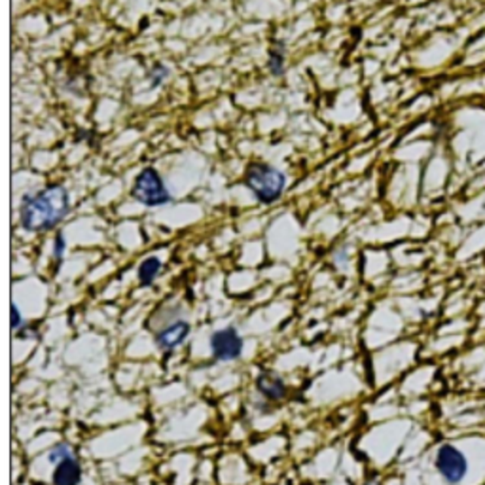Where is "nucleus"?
Segmentation results:
<instances>
[{"label": "nucleus", "mask_w": 485, "mask_h": 485, "mask_svg": "<svg viewBox=\"0 0 485 485\" xmlns=\"http://www.w3.org/2000/svg\"><path fill=\"white\" fill-rule=\"evenodd\" d=\"M167 79V69L165 67H162V65H158L156 69H154L152 72H150V82H152V88H158L163 80Z\"/></svg>", "instance_id": "f8f14e48"}, {"label": "nucleus", "mask_w": 485, "mask_h": 485, "mask_svg": "<svg viewBox=\"0 0 485 485\" xmlns=\"http://www.w3.org/2000/svg\"><path fill=\"white\" fill-rule=\"evenodd\" d=\"M12 328H14V332H22V330L25 328V321L22 317V312H19L15 303L12 305Z\"/></svg>", "instance_id": "ddd939ff"}, {"label": "nucleus", "mask_w": 485, "mask_h": 485, "mask_svg": "<svg viewBox=\"0 0 485 485\" xmlns=\"http://www.w3.org/2000/svg\"><path fill=\"white\" fill-rule=\"evenodd\" d=\"M243 336L236 326H226L210 334L209 347L210 355L220 362H231L238 360L243 355Z\"/></svg>", "instance_id": "20e7f679"}, {"label": "nucleus", "mask_w": 485, "mask_h": 485, "mask_svg": "<svg viewBox=\"0 0 485 485\" xmlns=\"http://www.w3.org/2000/svg\"><path fill=\"white\" fill-rule=\"evenodd\" d=\"M284 55L286 48L283 42H277L269 51V70L274 74H283L284 70Z\"/></svg>", "instance_id": "9d476101"}, {"label": "nucleus", "mask_w": 485, "mask_h": 485, "mask_svg": "<svg viewBox=\"0 0 485 485\" xmlns=\"http://www.w3.org/2000/svg\"><path fill=\"white\" fill-rule=\"evenodd\" d=\"M133 198L145 207H162L171 201V191L167 190L160 173L154 167H146L135 179Z\"/></svg>", "instance_id": "7ed1b4c3"}, {"label": "nucleus", "mask_w": 485, "mask_h": 485, "mask_svg": "<svg viewBox=\"0 0 485 485\" xmlns=\"http://www.w3.org/2000/svg\"><path fill=\"white\" fill-rule=\"evenodd\" d=\"M366 485H372V483H366Z\"/></svg>", "instance_id": "2eb2a0df"}, {"label": "nucleus", "mask_w": 485, "mask_h": 485, "mask_svg": "<svg viewBox=\"0 0 485 485\" xmlns=\"http://www.w3.org/2000/svg\"><path fill=\"white\" fill-rule=\"evenodd\" d=\"M245 184L252 193H255V198L260 203L269 205L283 196L286 179H284V174L275 167L266 165V163H255L248 167L245 174Z\"/></svg>", "instance_id": "f03ea898"}, {"label": "nucleus", "mask_w": 485, "mask_h": 485, "mask_svg": "<svg viewBox=\"0 0 485 485\" xmlns=\"http://www.w3.org/2000/svg\"><path fill=\"white\" fill-rule=\"evenodd\" d=\"M190 336V324L184 319H173L154 332V343L162 353H171Z\"/></svg>", "instance_id": "423d86ee"}, {"label": "nucleus", "mask_w": 485, "mask_h": 485, "mask_svg": "<svg viewBox=\"0 0 485 485\" xmlns=\"http://www.w3.org/2000/svg\"><path fill=\"white\" fill-rule=\"evenodd\" d=\"M436 471L448 483H459L467 476L469 471L467 457H464L455 445L445 443L436 453Z\"/></svg>", "instance_id": "39448f33"}, {"label": "nucleus", "mask_w": 485, "mask_h": 485, "mask_svg": "<svg viewBox=\"0 0 485 485\" xmlns=\"http://www.w3.org/2000/svg\"><path fill=\"white\" fill-rule=\"evenodd\" d=\"M70 210L69 191L61 184H51L23 198L19 205V224L27 231H46L60 226Z\"/></svg>", "instance_id": "f257e3e1"}, {"label": "nucleus", "mask_w": 485, "mask_h": 485, "mask_svg": "<svg viewBox=\"0 0 485 485\" xmlns=\"http://www.w3.org/2000/svg\"><path fill=\"white\" fill-rule=\"evenodd\" d=\"M63 255H65V238H63V234H60L55 238V243H53V258H55V262H61Z\"/></svg>", "instance_id": "4468645a"}, {"label": "nucleus", "mask_w": 485, "mask_h": 485, "mask_svg": "<svg viewBox=\"0 0 485 485\" xmlns=\"http://www.w3.org/2000/svg\"><path fill=\"white\" fill-rule=\"evenodd\" d=\"M256 389L269 402H281L286 396L284 381L274 374H260L256 378Z\"/></svg>", "instance_id": "6e6552de"}, {"label": "nucleus", "mask_w": 485, "mask_h": 485, "mask_svg": "<svg viewBox=\"0 0 485 485\" xmlns=\"http://www.w3.org/2000/svg\"><path fill=\"white\" fill-rule=\"evenodd\" d=\"M82 464L72 453L70 457L63 459L55 464V471L51 474V483L53 485H80L82 483Z\"/></svg>", "instance_id": "0eeeda50"}, {"label": "nucleus", "mask_w": 485, "mask_h": 485, "mask_svg": "<svg viewBox=\"0 0 485 485\" xmlns=\"http://www.w3.org/2000/svg\"><path fill=\"white\" fill-rule=\"evenodd\" d=\"M70 455H72V448H70L69 443H65V442L63 443H55L53 448L50 450V453H48V461L55 467L57 462L67 459V457H70Z\"/></svg>", "instance_id": "9b49d317"}, {"label": "nucleus", "mask_w": 485, "mask_h": 485, "mask_svg": "<svg viewBox=\"0 0 485 485\" xmlns=\"http://www.w3.org/2000/svg\"><path fill=\"white\" fill-rule=\"evenodd\" d=\"M160 269H162V260L152 256V258H146L141 266H139V281L143 286H150L154 281H156V277L160 275Z\"/></svg>", "instance_id": "1a4fd4ad"}]
</instances>
